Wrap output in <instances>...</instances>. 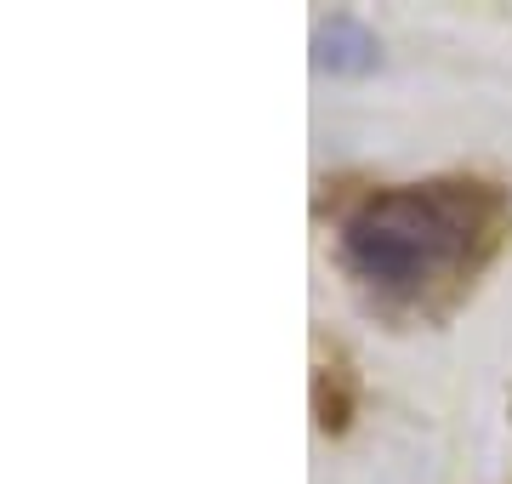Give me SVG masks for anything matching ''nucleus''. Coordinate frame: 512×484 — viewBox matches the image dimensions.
<instances>
[{"label":"nucleus","instance_id":"obj_1","mask_svg":"<svg viewBox=\"0 0 512 484\" xmlns=\"http://www.w3.org/2000/svg\"><path fill=\"white\" fill-rule=\"evenodd\" d=\"M501 234H507V200L490 183L467 177L393 183L365 194L342 217V262L376 297L427 302L473 280Z\"/></svg>","mask_w":512,"mask_h":484},{"label":"nucleus","instance_id":"obj_2","mask_svg":"<svg viewBox=\"0 0 512 484\" xmlns=\"http://www.w3.org/2000/svg\"><path fill=\"white\" fill-rule=\"evenodd\" d=\"M382 63V40L370 35L359 18L348 12H336L313 29V69H325V75H370Z\"/></svg>","mask_w":512,"mask_h":484}]
</instances>
